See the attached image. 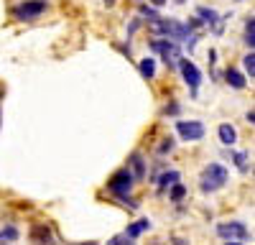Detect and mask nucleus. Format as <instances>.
<instances>
[{
    "instance_id": "dca6fc26",
    "label": "nucleus",
    "mask_w": 255,
    "mask_h": 245,
    "mask_svg": "<svg viewBox=\"0 0 255 245\" xmlns=\"http://www.w3.org/2000/svg\"><path fill=\"white\" fill-rule=\"evenodd\" d=\"M184 194H186V187H184V184H179V181H174V184H171V194H168V199H171V202H181Z\"/></svg>"
},
{
    "instance_id": "a211bd4d",
    "label": "nucleus",
    "mask_w": 255,
    "mask_h": 245,
    "mask_svg": "<svg viewBox=\"0 0 255 245\" xmlns=\"http://www.w3.org/2000/svg\"><path fill=\"white\" fill-rule=\"evenodd\" d=\"M199 15H202L204 23H209V26H215V23H217V13L212 10V8H199Z\"/></svg>"
},
{
    "instance_id": "9b49d317",
    "label": "nucleus",
    "mask_w": 255,
    "mask_h": 245,
    "mask_svg": "<svg viewBox=\"0 0 255 245\" xmlns=\"http://www.w3.org/2000/svg\"><path fill=\"white\" fill-rule=\"evenodd\" d=\"M225 77H227V85H230V87H235V90H243V87H245V77H243L240 72L227 69V74H225Z\"/></svg>"
},
{
    "instance_id": "0eeeda50",
    "label": "nucleus",
    "mask_w": 255,
    "mask_h": 245,
    "mask_svg": "<svg viewBox=\"0 0 255 245\" xmlns=\"http://www.w3.org/2000/svg\"><path fill=\"white\" fill-rule=\"evenodd\" d=\"M153 49L161 51V56H163L166 64H179L181 51L176 49V44H171V41H166V38H158V41H153Z\"/></svg>"
},
{
    "instance_id": "f03ea898",
    "label": "nucleus",
    "mask_w": 255,
    "mask_h": 245,
    "mask_svg": "<svg viewBox=\"0 0 255 245\" xmlns=\"http://www.w3.org/2000/svg\"><path fill=\"white\" fill-rule=\"evenodd\" d=\"M227 181V169L220 166V163H209V166L204 169L202 174V192H217L220 187H225Z\"/></svg>"
},
{
    "instance_id": "6e6552de",
    "label": "nucleus",
    "mask_w": 255,
    "mask_h": 245,
    "mask_svg": "<svg viewBox=\"0 0 255 245\" xmlns=\"http://www.w3.org/2000/svg\"><path fill=\"white\" fill-rule=\"evenodd\" d=\"M179 67H181V74H184V79H186V85H189L191 90H197V87H199V82H202L199 69L191 64L189 59H179Z\"/></svg>"
},
{
    "instance_id": "2eb2a0df",
    "label": "nucleus",
    "mask_w": 255,
    "mask_h": 245,
    "mask_svg": "<svg viewBox=\"0 0 255 245\" xmlns=\"http://www.w3.org/2000/svg\"><path fill=\"white\" fill-rule=\"evenodd\" d=\"M31 238L33 240H41V243H49L51 240V233H49V228H44V225H33V228H31Z\"/></svg>"
},
{
    "instance_id": "6ab92c4d",
    "label": "nucleus",
    "mask_w": 255,
    "mask_h": 245,
    "mask_svg": "<svg viewBox=\"0 0 255 245\" xmlns=\"http://www.w3.org/2000/svg\"><path fill=\"white\" fill-rule=\"evenodd\" d=\"M243 67H245V72L250 74V79L255 77V54H253V49H250V54L243 59Z\"/></svg>"
},
{
    "instance_id": "9d476101",
    "label": "nucleus",
    "mask_w": 255,
    "mask_h": 245,
    "mask_svg": "<svg viewBox=\"0 0 255 245\" xmlns=\"http://www.w3.org/2000/svg\"><path fill=\"white\" fill-rule=\"evenodd\" d=\"M217 133H220V140L225 143V146H235V143H238V130L232 128L230 122H222Z\"/></svg>"
},
{
    "instance_id": "39448f33",
    "label": "nucleus",
    "mask_w": 255,
    "mask_h": 245,
    "mask_svg": "<svg viewBox=\"0 0 255 245\" xmlns=\"http://www.w3.org/2000/svg\"><path fill=\"white\" fill-rule=\"evenodd\" d=\"M176 130L184 140H202V135H204V125L199 120H179Z\"/></svg>"
},
{
    "instance_id": "f257e3e1",
    "label": "nucleus",
    "mask_w": 255,
    "mask_h": 245,
    "mask_svg": "<svg viewBox=\"0 0 255 245\" xmlns=\"http://www.w3.org/2000/svg\"><path fill=\"white\" fill-rule=\"evenodd\" d=\"M151 28L156 31V33H166L168 38H174V41H186L189 44V49L194 46V38H191V28L189 26H181L179 20H174V18H156V20H151Z\"/></svg>"
},
{
    "instance_id": "4be33fe9",
    "label": "nucleus",
    "mask_w": 255,
    "mask_h": 245,
    "mask_svg": "<svg viewBox=\"0 0 255 245\" xmlns=\"http://www.w3.org/2000/svg\"><path fill=\"white\" fill-rule=\"evenodd\" d=\"M140 15H148V20H156V18H158V13H156L153 8H145V5L140 8Z\"/></svg>"
},
{
    "instance_id": "f8f14e48",
    "label": "nucleus",
    "mask_w": 255,
    "mask_h": 245,
    "mask_svg": "<svg viewBox=\"0 0 255 245\" xmlns=\"http://www.w3.org/2000/svg\"><path fill=\"white\" fill-rule=\"evenodd\" d=\"M138 69H140V74H143L145 79H153V74H156V59H151V56L143 59Z\"/></svg>"
},
{
    "instance_id": "aec40b11",
    "label": "nucleus",
    "mask_w": 255,
    "mask_h": 245,
    "mask_svg": "<svg viewBox=\"0 0 255 245\" xmlns=\"http://www.w3.org/2000/svg\"><path fill=\"white\" fill-rule=\"evenodd\" d=\"M232 161L238 163V169H240V171H245V169H248V166H245V161H248V156H245V153H235V156H232Z\"/></svg>"
},
{
    "instance_id": "f3484780",
    "label": "nucleus",
    "mask_w": 255,
    "mask_h": 245,
    "mask_svg": "<svg viewBox=\"0 0 255 245\" xmlns=\"http://www.w3.org/2000/svg\"><path fill=\"white\" fill-rule=\"evenodd\" d=\"M245 44H248L250 49L255 46V20H253V18L245 23Z\"/></svg>"
},
{
    "instance_id": "412c9836",
    "label": "nucleus",
    "mask_w": 255,
    "mask_h": 245,
    "mask_svg": "<svg viewBox=\"0 0 255 245\" xmlns=\"http://www.w3.org/2000/svg\"><path fill=\"white\" fill-rule=\"evenodd\" d=\"M15 238H18V230L15 228H8V230L0 233V240H15Z\"/></svg>"
},
{
    "instance_id": "1a4fd4ad",
    "label": "nucleus",
    "mask_w": 255,
    "mask_h": 245,
    "mask_svg": "<svg viewBox=\"0 0 255 245\" xmlns=\"http://www.w3.org/2000/svg\"><path fill=\"white\" fill-rule=\"evenodd\" d=\"M145 230H151V220H138V222H133V225H128L125 238H128V240H133V238L143 235Z\"/></svg>"
},
{
    "instance_id": "4468645a",
    "label": "nucleus",
    "mask_w": 255,
    "mask_h": 245,
    "mask_svg": "<svg viewBox=\"0 0 255 245\" xmlns=\"http://www.w3.org/2000/svg\"><path fill=\"white\" fill-rule=\"evenodd\" d=\"M179 179H181V174H179V171H166V174L158 179V189H161V192H163V189H168V187H171L174 181H179Z\"/></svg>"
},
{
    "instance_id": "20e7f679",
    "label": "nucleus",
    "mask_w": 255,
    "mask_h": 245,
    "mask_svg": "<svg viewBox=\"0 0 255 245\" xmlns=\"http://www.w3.org/2000/svg\"><path fill=\"white\" fill-rule=\"evenodd\" d=\"M46 10V0H26V3H20L15 10H13V15L18 18V20H33V18H38L41 13Z\"/></svg>"
},
{
    "instance_id": "5701e85b",
    "label": "nucleus",
    "mask_w": 255,
    "mask_h": 245,
    "mask_svg": "<svg viewBox=\"0 0 255 245\" xmlns=\"http://www.w3.org/2000/svg\"><path fill=\"white\" fill-rule=\"evenodd\" d=\"M171 148H174V138H166V140L161 143V148H158V151L166 153V151H171Z\"/></svg>"
},
{
    "instance_id": "423d86ee",
    "label": "nucleus",
    "mask_w": 255,
    "mask_h": 245,
    "mask_svg": "<svg viewBox=\"0 0 255 245\" xmlns=\"http://www.w3.org/2000/svg\"><path fill=\"white\" fill-rule=\"evenodd\" d=\"M108 187H110V192H113V194H118V197L128 194V192H130V187H133V174L128 171V169L118 171V174L108 181Z\"/></svg>"
},
{
    "instance_id": "7ed1b4c3",
    "label": "nucleus",
    "mask_w": 255,
    "mask_h": 245,
    "mask_svg": "<svg viewBox=\"0 0 255 245\" xmlns=\"http://www.w3.org/2000/svg\"><path fill=\"white\" fill-rule=\"evenodd\" d=\"M217 235L222 238V240H238L240 245L248 240V228L243 222H220L217 225Z\"/></svg>"
},
{
    "instance_id": "b1692460",
    "label": "nucleus",
    "mask_w": 255,
    "mask_h": 245,
    "mask_svg": "<svg viewBox=\"0 0 255 245\" xmlns=\"http://www.w3.org/2000/svg\"><path fill=\"white\" fill-rule=\"evenodd\" d=\"M166 3V0H153V5H163Z\"/></svg>"
},
{
    "instance_id": "ddd939ff",
    "label": "nucleus",
    "mask_w": 255,
    "mask_h": 245,
    "mask_svg": "<svg viewBox=\"0 0 255 245\" xmlns=\"http://www.w3.org/2000/svg\"><path fill=\"white\" fill-rule=\"evenodd\" d=\"M130 163H133V179H143L145 176V163H143L140 153H133L130 156Z\"/></svg>"
}]
</instances>
